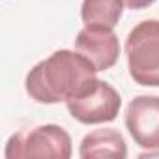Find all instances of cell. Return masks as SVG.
Returning a JSON list of instances; mask_svg holds the SVG:
<instances>
[{"label":"cell","mask_w":159,"mask_h":159,"mask_svg":"<svg viewBox=\"0 0 159 159\" xmlns=\"http://www.w3.org/2000/svg\"><path fill=\"white\" fill-rule=\"evenodd\" d=\"M96 73V66L79 51L60 49L28 71L25 88L36 103L54 105L88 92L98 81Z\"/></svg>","instance_id":"6da1fadb"},{"label":"cell","mask_w":159,"mask_h":159,"mask_svg":"<svg viewBox=\"0 0 159 159\" xmlns=\"http://www.w3.org/2000/svg\"><path fill=\"white\" fill-rule=\"evenodd\" d=\"M131 79L140 86H159V21L139 23L125 39Z\"/></svg>","instance_id":"7a4b0ae2"},{"label":"cell","mask_w":159,"mask_h":159,"mask_svg":"<svg viewBox=\"0 0 159 159\" xmlns=\"http://www.w3.org/2000/svg\"><path fill=\"white\" fill-rule=\"evenodd\" d=\"M73 153V142L69 133L54 124L38 125L28 133H15L6 144V159H28V157H54L69 159Z\"/></svg>","instance_id":"3957f363"},{"label":"cell","mask_w":159,"mask_h":159,"mask_svg":"<svg viewBox=\"0 0 159 159\" xmlns=\"http://www.w3.org/2000/svg\"><path fill=\"white\" fill-rule=\"evenodd\" d=\"M66 107L69 114L81 124H107L116 120L120 114L122 98L114 86L98 79L88 92L66 101Z\"/></svg>","instance_id":"277c9868"},{"label":"cell","mask_w":159,"mask_h":159,"mask_svg":"<svg viewBox=\"0 0 159 159\" xmlns=\"http://www.w3.org/2000/svg\"><path fill=\"white\" fill-rule=\"evenodd\" d=\"M125 127L144 150H159V96H137L125 111Z\"/></svg>","instance_id":"5b68a950"},{"label":"cell","mask_w":159,"mask_h":159,"mask_svg":"<svg viewBox=\"0 0 159 159\" xmlns=\"http://www.w3.org/2000/svg\"><path fill=\"white\" fill-rule=\"evenodd\" d=\"M75 51L86 56L98 71H107L118 62L120 39L114 28L84 25V28L75 38Z\"/></svg>","instance_id":"8992f818"},{"label":"cell","mask_w":159,"mask_h":159,"mask_svg":"<svg viewBox=\"0 0 159 159\" xmlns=\"http://www.w3.org/2000/svg\"><path fill=\"white\" fill-rule=\"evenodd\" d=\"M79 155L83 159H94V157H111V159H125L127 157V144L120 131L112 127L96 129L88 133L79 148Z\"/></svg>","instance_id":"52a82bcc"},{"label":"cell","mask_w":159,"mask_h":159,"mask_svg":"<svg viewBox=\"0 0 159 159\" xmlns=\"http://www.w3.org/2000/svg\"><path fill=\"white\" fill-rule=\"evenodd\" d=\"M124 0H83L81 19L88 26L114 28L124 13Z\"/></svg>","instance_id":"ba28073f"},{"label":"cell","mask_w":159,"mask_h":159,"mask_svg":"<svg viewBox=\"0 0 159 159\" xmlns=\"http://www.w3.org/2000/svg\"><path fill=\"white\" fill-rule=\"evenodd\" d=\"M124 2L129 10H144V8L152 6L155 0H124Z\"/></svg>","instance_id":"9c48e42d"}]
</instances>
